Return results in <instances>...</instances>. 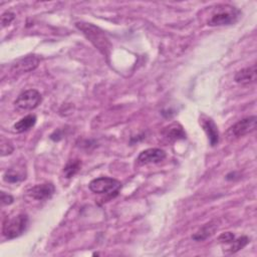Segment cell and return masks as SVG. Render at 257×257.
<instances>
[{"mask_svg": "<svg viewBox=\"0 0 257 257\" xmlns=\"http://www.w3.org/2000/svg\"><path fill=\"white\" fill-rule=\"evenodd\" d=\"M200 123H201L203 130L205 131V133L207 134L210 145L212 147L218 145V143H219V131H218V127H217L216 123L214 122V120L211 117H209L205 114H202L201 117H200Z\"/></svg>", "mask_w": 257, "mask_h": 257, "instance_id": "30bf717a", "label": "cell"}, {"mask_svg": "<svg viewBox=\"0 0 257 257\" xmlns=\"http://www.w3.org/2000/svg\"><path fill=\"white\" fill-rule=\"evenodd\" d=\"M13 150H14V148H13V145L11 144V142L2 138L1 139V156L4 157L7 155H10L13 152Z\"/></svg>", "mask_w": 257, "mask_h": 257, "instance_id": "ac0fdd59", "label": "cell"}, {"mask_svg": "<svg viewBox=\"0 0 257 257\" xmlns=\"http://www.w3.org/2000/svg\"><path fill=\"white\" fill-rule=\"evenodd\" d=\"M234 79L241 85H249L254 83L256 81V65L253 64L249 67L237 71Z\"/></svg>", "mask_w": 257, "mask_h": 257, "instance_id": "8fae6325", "label": "cell"}, {"mask_svg": "<svg viewBox=\"0 0 257 257\" xmlns=\"http://www.w3.org/2000/svg\"><path fill=\"white\" fill-rule=\"evenodd\" d=\"M3 179L7 183H18V182L22 181L23 179H25V177L20 172L14 170V169H9L3 175Z\"/></svg>", "mask_w": 257, "mask_h": 257, "instance_id": "e0dca14e", "label": "cell"}, {"mask_svg": "<svg viewBox=\"0 0 257 257\" xmlns=\"http://www.w3.org/2000/svg\"><path fill=\"white\" fill-rule=\"evenodd\" d=\"M15 18V15L14 13L10 12V11H6L4 12L2 15H1V24H2V27H5L7 25H9Z\"/></svg>", "mask_w": 257, "mask_h": 257, "instance_id": "d6986e66", "label": "cell"}, {"mask_svg": "<svg viewBox=\"0 0 257 257\" xmlns=\"http://www.w3.org/2000/svg\"><path fill=\"white\" fill-rule=\"evenodd\" d=\"M28 226V216L18 214L15 217L7 219L3 223L2 234L6 239H14L22 235Z\"/></svg>", "mask_w": 257, "mask_h": 257, "instance_id": "3957f363", "label": "cell"}, {"mask_svg": "<svg viewBox=\"0 0 257 257\" xmlns=\"http://www.w3.org/2000/svg\"><path fill=\"white\" fill-rule=\"evenodd\" d=\"M55 192V188L51 183H44L36 185L28 190V195L37 201H44L52 197Z\"/></svg>", "mask_w": 257, "mask_h": 257, "instance_id": "9c48e42d", "label": "cell"}, {"mask_svg": "<svg viewBox=\"0 0 257 257\" xmlns=\"http://www.w3.org/2000/svg\"><path fill=\"white\" fill-rule=\"evenodd\" d=\"M42 101V96L36 89H28L21 92L14 101L16 108L20 110H31L36 108Z\"/></svg>", "mask_w": 257, "mask_h": 257, "instance_id": "5b68a950", "label": "cell"}, {"mask_svg": "<svg viewBox=\"0 0 257 257\" xmlns=\"http://www.w3.org/2000/svg\"><path fill=\"white\" fill-rule=\"evenodd\" d=\"M217 228H218V223H217V221H215V220H214V221H211V222L205 224L202 228H200V229L192 236V238H193L194 240H196V241H203V240L207 239L208 237L212 236V235L215 233V231L217 230Z\"/></svg>", "mask_w": 257, "mask_h": 257, "instance_id": "7c38bea8", "label": "cell"}, {"mask_svg": "<svg viewBox=\"0 0 257 257\" xmlns=\"http://www.w3.org/2000/svg\"><path fill=\"white\" fill-rule=\"evenodd\" d=\"M166 136L168 138L174 139V140H179V139L186 138V134L183 131V127L180 124H177V123H174V124H172L168 127V132H167Z\"/></svg>", "mask_w": 257, "mask_h": 257, "instance_id": "2e32d148", "label": "cell"}, {"mask_svg": "<svg viewBox=\"0 0 257 257\" xmlns=\"http://www.w3.org/2000/svg\"><path fill=\"white\" fill-rule=\"evenodd\" d=\"M36 122V116L34 114H28L14 123L13 128L16 133H23L34 126Z\"/></svg>", "mask_w": 257, "mask_h": 257, "instance_id": "4fadbf2b", "label": "cell"}, {"mask_svg": "<svg viewBox=\"0 0 257 257\" xmlns=\"http://www.w3.org/2000/svg\"><path fill=\"white\" fill-rule=\"evenodd\" d=\"M121 187V183L109 177H99L90 181L88 188L91 192L99 195H116Z\"/></svg>", "mask_w": 257, "mask_h": 257, "instance_id": "277c9868", "label": "cell"}, {"mask_svg": "<svg viewBox=\"0 0 257 257\" xmlns=\"http://www.w3.org/2000/svg\"><path fill=\"white\" fill-rule=\"evenodd\" d=\"M1 201L4 205H10L13 202V197L11 195L5 194L4 192L1 193Z\"/></svg>", "mask_w": 257, "mask_h": 257, "instance_id": "44dd1931", "label": "cell"}, {"mask_svg": "<svg viewBox=\"0 0 257 257\" xmlns=\"http://www.w3.org/2000/svg\"><path fill=\"white\" fill-rule=\"evenodd\" d=\"M249 243V238L247 236H241L237 239H234L230 244L229 249L226 250V252L228 253H236L238 251H240L241 249H243L247 244Z\"/></svg>", "mask_w": 257, "mask_h": 257, "instance_id": "5bb4252c", "label": "cell"}, {"mask_svg": "<svg viewBox=\"0 0 257 257\" xmlns=\"http://www.w3.org/2000/svg\"><path fill=\"white\" fill-rule=\"evenodd\" d=\"M256 123H257V117L255 115L244 117L239 121H237L235 124H233L228 130L227 135L231 139H238V138L244 137L255 131Z\"/></svg>", "mask_w": 257, "mask_h": 257, "instance_id": "8992f818", "label": "cell"}, {"mask_svg": "<svg viewBox=\"0 0 257 257\" xmlns=\"http://www.w3.org/2000/svg\"><path fill=\"white\" fill-rule=\"evenodd\" d=\"M81 163L79 160H70L68 161V163L66 164V166L63 169V174L65 176V178H71L73 177L80 169Z\"/></svg>", "mask_w": 257, "mask_h": 257, "instance_id": "9a60e30c", "label": "cell"}, {"mask_svg": "<svg viewBox=\"0 0 257 257\" xmlns=\"http://www.w3.org/2000/svg\"><path fill=\"white\" fill-rule=\"evenodd\" d=\"M75 26L103 55H109L111 44L99 27L87 22H76Z\"/></svg>", "mask_w": 257, "mask_h": 257, "instance_id": "7a4b0ae2", "label": "cell"}, {"mask_svg": "<svg viewBox=\"0 0 257 257\" xmlns=\"http://www.w3.org/2000/svg\"><path fill=\"white\" fill-rule=\"evenodd\" d=\"M39 64V58L36 55H27L18 59L12 64L11 70L16 73H25L33 71Z\"/></svg>", "mask_w": 257, "mask_h": 257, "instance_id": "52a82bcc", "label": "cell"}, {"mask_svg": "<svg viewBox=\"0 0 257 257\" xmlns=\"http://www.w3.org/2000/svg\"><path fill=\"white\" fill-rule=\"evenodd\" d=\"M208 8L210 9L207 24L210 26L232 25L236 23L241 16V11L237 7L229 4H218Z\"/></svg>", "mask_w": 257, "mask_h": 257, "instance_id": "6da1fadb", "label": "cell"}, {"mask_svg": "<svg viewBox=\"0 0 257 257\" xmlns=\"http://www.w3.org/2000/svg\"><path fill=\"white\" fill-rule=\"evenodd\" d=\"M166 158V152L157 149L152 148L143 151L139 157H138V163L141 165H148V164H157L162 161H164Z\"/></svg>", "mask_w": 257, "mask_h": 257, "instance_id": "ba28073f", "label": "cell"}, {"mask_svg": "<svg viewBox=\"0 0 257 257\" xmlns=\"http://www.w3.org/2000/svg\"><path fill=\"white\" fill-rule=\"evenodd\" d=\"M234 239H235V236H234V234L231 233V232H224V233H222V234L218 237V240H219L221 243H225V244H230Z\"/></svg>", "mask_w": 257, "mask_h": 257, "instance_id": "ffe728a7", "label": "cell"}]
</instances>
